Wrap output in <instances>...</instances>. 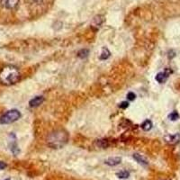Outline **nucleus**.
<instances>
[{"mask_svg": "<svg viewBox=\"0 0 180 180\" xmlns=\"http://www.w3.org/2000/svg\"><path fill=\"white\" fill-rule=\"evenodd\" d=\"M68 140V134L62 129L55 130L47 137V143L52 149H60L66 145Z\"/></svg>", "mask_w": 180, "mask_h": 180, "instance_id": "obj_1", "label": "nucleus"}, {"mask_svg": "<svg viewBox=\"0 0 180 180\" xmlns=\"http://www.w3.org/2000/svg\"><path fill=\"white\" fill-rule=\"evenodd\" d=\"M20 79V72L15 67L7 66L0 71V82L4 85L11 86Z\"/></svg>", "mask_w": 180, "mask_h": 180, "instance_id": "obj_2", "label": "nucleus"}, {"mask_svg": "<svg viewBox=\"0 0 180 180\" xmlns=\"http://www.w3.org/2000/svg\"><path fill=\"white\" fill-rule=\"evenodd\" d=\"M21 117V113L16 109L9 110L4 113L0 117V123L1 124H9L14 122L17 121Z\"/></svg>", "mask_w": 180, "mask_h": 180, "instance_id": "obj_3", "label": "nucleus"}, {"mask_svg": "<svg viewBox=\"0 0 180 180\" xmlns=\"http://www.w3.org/2000/svg\"><path fill=\"white\" fill-rule=\"evenodd\" d=\"M8 146H9L11 152L14 156H16V155L20 153V150H19L17 142H16V136L14 134H11L9 135V144H8Z\"/></svg>", "mask_w": 180, "mask_h": 180, "instance_id": "obj_4", "label": "nucleus"}, {"mask_svg": "<svg viewBox=\"0 0 180 180\" xmlns=\"http://www.w3.org/2000/svg\"><path fill=\"white\" fill-rule=\"evenodd\" d=\"M171 73H172V71H171L169 68H166L164 71L157 74L156 77H155V79L157 80L159 83L162 84V83H164V82L167 79V78L169 77V75Z\"/></svg>", "mask_w": 180, "mask_h": 180, "instance_id": "obj_5", "label": "nucleus"}, {"mask_svg": "<svg viewBox=\"0 0 180 180\" xmlns=\"http://www.w3.org/2000/svg\"><path fill=\"white\" fill-rule=\"evenodd\" d=\"M164 140L168 144H176L180 140V134H167L164 137Z\"/></svg>", "mask_w": 180, "mask_h": 180, "instance_id": "obj_6", "label": "nucleus"}, {"mask_svg": "<svg viewBox=\"0 0 180 180\" xmlns=\"http://www.w3.org/2000/svg\"><path fill=\"white\" fill-rule=\"evenodd\" d=\"M121 162H122V158H120V157H110L107 160H105V163L110 167L117 166L120 164Z\"/></svg>", "mask_w": 180, "mask_h": 180, "instance_id": "obj_7", "label": "nucleus"}, {"mask_svg": "<svg viewBox=\"0 0 180 180\" xmlns=\"http://www.w3.org/2000/svg\"><path fill=\"white\" fill-rule=\"evenodd\" d=\"M2 3L7 9H14L18 6L19 0H3Z\"/></svg>", "mask_w": 180, "mask_h": 180, "instance_id": "obj_8", "label": "nucleus"}, {"mask_svg": "<svg viewBox=\"0 0 180 180\" xmlns=\"http://www.w3.org/2000/svg\"><path fill=\"white\" fill-rule=\"evenodd\" d=\"M44 101V97L41 96V95H38V96H35L34 97L32 100L29 102V105L31 107H37L41 106Z\"/></svg>", "mask_w": 180, "mask_h": 180, "instance_id": "obj_9", "label": "nucleus"}, {"mask_svg": "<svg viewBox=\"0 0 180 180\" xmlns=\"http://www.w3.org/2000/svg\"><path fill=\"white\" fill-rule=\"evenodd\" d=\"M134 159L139 164H140V165H143V166H147L148 164H149V162H148V160L142 156V155H140V154H139V153H134Z\"/></svg>", "mask_w": 180, "mask_h": 180, "instance_id": "obj_10", "label": "nucleus"}, {"mask_svg": "<svg viewBox=\"0 0 180 180\" xmlns=\"http://www.w3.org/2000/svg\"><path fill=\"white\" fill-rule=\"evenodd\" d=\"M104 23V16L102 15H96L94 17L93 21H92V25L94 26L99 27L101 26V25Z\"/></svg>", "mask_w": 180, "mask_h": 180, "instance_id": "obj_11", "label": "nucleus"}, {"mask_svg": "<svg viewBox=\"0 0 180 180\" xmlns=\"http://www.w3.org/2000/svg\"><path fill=\"white\" fill-rule=\"evenodd\" d=\"M110 55H111L110 51H109L107 48H103V50H102V52H101L99 59H100L101 60H107L109 57H110Z\"/></svg>", "mask_w": 180, "mask_h": 180, "instance_id": "obj_12", "label": "nucleus"}, {"mask_svg": "<svg viewBox=\"0 0 180 180\" xmlns=\"http://www.w3.org/2000/svg\"><path fill=\"white\" fill-rule=\"evenodd\" d=\"M141 128L143 131L148 132L152 128V122L150 120H145L142 123H141Z\"/></svg>", "mask_w": 180, "mask_h": 180, "instance_id": "obj_13", "label": "nucleus"}, {"mask_svg": "<svg viewBox=\"0 0 180 180\" xmlns=\"http://www.w3.org/2000/svg\"><path fill=\"white\" fill-rule=\"evenodd\" d=\"M95 145L102 149H106L109 146V142L106 139H101V140H97L95 141Z\"/></svg>", "mask_w": 180, "mask_h": 180, "instance_id": "obj_14", "label": "nucleus"}, {"mask_svg": "<svg viewBox=\"0 0 180 180\" xmlns=\"http://www.w3.org/2000/svg\"><path fill=\"white\" fill-rule=\"evenodd\" d=\"M116 176H117V177L120 178V179H127V178H129V177H130V173H129L128 171H126V170H122L120 172L116 173Z\"/></svg>", "mask_w": 180, "mask_h": 180, "instance_id": "obj_15", "label": "nucleus"}, {"mask_svg": "<svg viewBox=\"0 0 180 180\" xmlns=\"http://www.w3.org/2000/svg\"><path fill=\"white\" fill-rule=\"evenodd\" d=\"M88 54H89V51L87 49H82L78 52V56L81 59H85L88 56Z\"/></svg>", "mask_w": 180, "mask_h": 180, "instance_id": "obj_16", "label": "nucleus"}, {"mask_svg": "<svg viewBox=\"0 0 180 180\" xmlns=\"http://www.w3.org/2000/svg\"><path fill=\"white\" fill-rule=\"evenodd\" d=\"M179 118V113H177V111H174L171 113L168 114V119L171 121H177L178 120Z\"/></svg>", "mask_w": 180, "mask_h": 180, "instance_id": "obj_17", "label": "nucleus"}, {"mask_svg": "<svg viewBox=\"0 0 180 180\" xmlns=\"http://www.w3.org/2000/svg\"><path fill=\"white\" fill-rule=\"evenodd\" d=\"M136 98V95L134 92H129L127 94V99L129 101H134Z\"/></svg>", "mask_w": 180, "mask_h": 180, "instance_id": "obj_18", "label": "nucleus"}, {"mask_svg": "<svg viewBox=\"0 0 180 180\" xmlns=\"http://www.w3.org/2000/svg\"><path fill=\"white\" fill-rule=\"evenodd\" d=\"M128 106H129V103L127 101H123V102H122L120 105H119V107L122 108V109H126Z\"/></svg>", "mask_w": 180, "mask_h": 180, "instance_id": "obj_19", "label": "nucleus"}, {"mask_svg": "<svg viewBox=\"0 0 180 180\" xmlns=\"http://www.w3.org/2000/svg\"><path fill=\"white\" fill-rule=\"evenodd\" d=\"M6 167H7V164L5 162H3V161H0V170L5 169Z\"/></svg>", "mask_w": 180, "mask_h": 180, "instance_id": "obj_20", "label": "nucleus"}, {"mask_svg": "<svg viewBox=\"0 0 180 180\" xmlns=\"http://www.w3.org/2000/svg\"><path fill=\"white\" fill-rule=\"evenodd\" d=\"M5 180H11L10 178H7V179H5Z\"/></svg>", "mask_w": 180, "mask_h": 180, "instance_id": "obj_21", "label": "nucleus"}]
</instances>
